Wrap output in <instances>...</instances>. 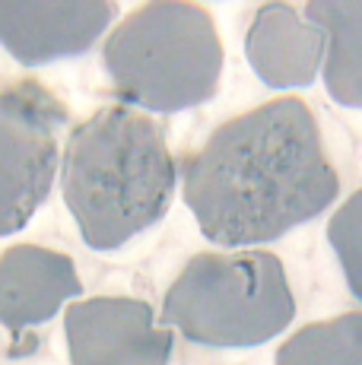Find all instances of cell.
Segmentation results:
<instances>
[{"instance_id":"obj_2","label":"cell","mask_w":362,"mask_h":365,"mask_svg":"<svg viewBox=\"0 0 362 365\" xmlns=\"http://www.w3.org/2000/svg\"><path fill=\"white\" fill-rule=\"evenodd\" d=\"M175 159L152 118L124 105L73 128L64 153V200L89 248H121L165 216Z\"/></svg>"},{"instance_id":"obj_10","label":"cell","mask_w":362,"mask_h":365,"mask_svg":"<svg viewBox=\"0 0 362 365\" xmlns=\"http://www.w3.org/2000/svg\"><path fill=\"white\" fill-rule=\"evenodd\" d=\"M305 16L327 35V93L346 108H362V0H315Z\"/></svg>"},{"instance_id":"obj_1","label":"cell","mask_w":362,"mask_h":365,"mask_svg":"<svg viewBox=\"0 0 362 365\" xmlns=\"http://www.w3.org/2000/svg\"><path fill=\"white\" fill-rule=\"evenodd\" d=\"M185 200L217 245L274 242L337 197L315 115L276 99L226 121L185 163Z\"/></svg>"},{"instance_id":"obj_11","label":"cell","mask_w":362,"mask_h":365,"mask_svg":"<svg viewBox=\"0 0 362 365\" xmlns=\"http://www.w3.org/2000/svg\"><path fill=\"white\" fill-rule=\"evenodd\" d=\"M276 365H362V312L302 327L283 343Z\"/></svg>"},{"instance_id":"obj_8","label":"cell","mask_w":362,"mask_h":365,"mask_svg":"<svg viewBox=\"0 0 362 365\" xmlns=\"http://www.w3.org/2000/svg\"><path fill=\"white\" fill-rule=\"evenodd\" d=\"M83 283L76 267L61 251L16 245L0 257V324L13 336L51 321L64 302L76 299Z\"/></svg>"},{"instance_id":"obj_7","label":"cell","mask_w":362,"mask_h":365,"mask_svg":"<svg viewBox=\"0 0 362 365\" xmlns=\"http://www.w3.org/2000/svg\"><path fill=\"white\" fill-rule=\"evenodd\" d=\"M115 16L105 0H0V45L19 64H48L86 51Z\"/></svg>"},{"instance_id":"obj_3","label":"cell","mask_w":362,"mask_h":365,"mask_svg":"<svg viewBox=\"0 0 362 365\" xmlns=\"http://www.w3.org/2000/svg\"><path fill=\"white\" fill-rule=\"evenodd\" d=\"M111 86L130 105L185 111L217 93L222 45L197 4L156 0L134 10L102 48Z\"/></svg>"},{"instance_id":"obj_5","label":"cell","mask_w":362,"mask_h":365,"mask_svg":"<svg viewBox=\"0 0 362 365\" xmlns=\"http://www.w3.org/2000/svg\"><path fill=\"white\" fill-rule=\"evenodd\" d=\"M64 121V105L38 83L0 89V235L19 232L45 203Z\"/></svg>"},{"instance_id":"obj_6","label":"cell","mask_w":362,"mask_h":365,"mask_svg":"<svg viewBox=\"0 0 362 365\" xmlns=\"http://www.w3.org/2000/svg\"><path fill=\"white\" fill-rule=\"evenodd\" d=\"M73 365H169L172 331L140 299L99 296L73 302L64 318Z\"/></svg>"},{"instance_id":"obj_9","label":"cell","mask_w":362,"mask_h":365,"mask_svg":"<svg viewBox=\"0 0 362 365\" xmlns=\"http://www.w3.org/2000/svg\"><path fill=\"white\" fill-rule=\"evenodd\" d=\"M248 64L267 86H309L324 64L327 35L289 4H264L248 29Z\"/></svg>"},{"instance_id":"obj_12","label":"cell","mask_w":362,"mask_h":365,"mask_svg":"<svg viewBox=\"0 0 362 365\" xmlns=\"http://www.w3.org/2000/svg\"><path fill=\"white\" fill-rule=\"evenodd\" d=\"M327 238H331L333 251L340 257L350 292L362 302V191H356L333 213L331 226H327Z\"/></svg>"},{"instance_id":"obj_4","label":"cell","mask_w":362,"mask_h":365,"mask_svg":"<svg viewBox=\"0 0 362 365\" xmlns=\"http://www.w3.org/2000/svg\"><path fill=\"white\" fill-rule=\"evenodd\" d=\"M283 264L267 251L197 255L165 292L162 321L204 346H257L292 321Z\"/></svg>"}]
</instances>
